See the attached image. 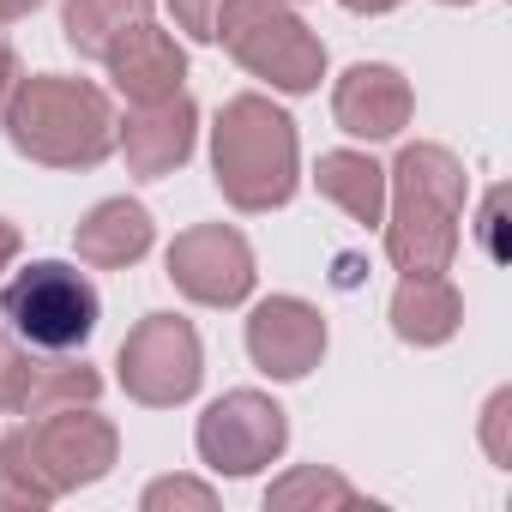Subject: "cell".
<instances>
[{"label": "cell", "mask_w": 512, "mask_h": 512, "mask_svg": "<svg viewBox=\"0 0 512 512\" xmlns=\"http://www.w3.org/2000/svg\"><path fill=\"white\" fill-rule=\"evenodd\" d=\"M458 320H464V302L440 272L404 278L398 296H392V326H398L404 344H446L458 332Z\"/></svg>", "instance_id": "obj_16"}, {"label": "cell", "mask_w": 512, "mask_h": 512, "mask_svg": "<svg viewBox=\"0 0 512 512\" xmlns=\"http://www.w3.org/2000/svg\"><path fill=\"white\" fill-rule=\"evenodd\" d=\"M199 374H205L199 368V332L187 320H175V314L139 320L127 332V344H121V386L139 404H157V410L181 404V398H193Z\"/></svg>", "instance_id": "obj_7"}, {"label": "cell", "mask_w": 512, "mask_h": 512, "mask_svg": "<svg viewBox=\"0 0 512 512\" xmlns=\"http://www.w3.org/2000/svg\"><path fill=\"white\" fill-rule=\"evenodd\" d=\"M0 314H7V326L19 332V344L67 356L97 332V290L73 266L43 260V266H25L7 290H0Z\"/></svg>", "instance_id": "obj_6"}, {"label": "cell", "mask_w": 512, "mask_h": 512, "mask_svg": "<svg viewBox=\"0 0 512 512\" xmlns=\"http://www.w3.org/2000/svg\"><path fill=\"white\" fill-rule=\"evenodd\" d=\"M284 440H290L284 410L266 392H229L199 416V458L217 476H253L284 452Z\"/></svg>", "instance_id": "obj_8"}, {"label": "cell", "mask_w": 512, "mask_h": 512, "mask_svg": "<svg viewBox=\"0 0 512 512\" xmlns=\"http://www.w3.org/2000/svg\"><path fill=\"white\" fill-rule=\"evenodd\" d=\"M506 410H512V398L506 392H494V404H488V422H482V440H488V458L506 470L512 464V446H506Z\"/></svg>", "instance_id": "obj_21"}, {"label": "cell", "mask_w": 512, "mask_h": 512, "mask_svg": "<svg viewBox=\"0 0 512 512\" xmlns=\"http://www.w3.org/2000/svg\"><path fill=\"white\" fill-rule=\"evenodd\" d=\"M217 7H223V0H169V13H175V25H181L187 37H211Z\"/></svg>", "instance_id": "obj_22"}, {"label": "cell", "mask_w": 512, "mask_h": 512, "mask_svg": "<svg viewBox=\"0 0 512 512\" xmlns=\"http://www.w3.org/2000/svg\"><path fill=\"white\" fill-rule=\"evenodd\" d=\"M19 55L7 49V43H0V115H7V103H13V91H19Z\"/></svg>", "instance_id": "obj_24"}, {"label": "cell", "mask_w": 512, "mask_h": 512, "mask_svg": "<svg viewBox=\"0 0 512 512\" xmlns=\"http://www.w3.org/2000/svg\"><path fill=\"white\" fill-rule=\"evenodd\" d=\"M193 127H199V115H193V103L175 91V97H163V103H139V109L127 115V127H115V139H121L133 175H169L175 163H187Z\"/></svg>", "instance_id": "obj_13"}, {"label": "cell", "mask_w": 512, "mask_h": 512, "mask_svg": "<svg viewBox=\"0 0 512 512\" xmlns=\"http://www.w3.org/2000/svg\"><path fill=\"white\" fill-rule=\"evenodd\" d=\"M115 103L85 79H19L7 103V133L31 163L49 169H91L115 151Z\"/></svg>", "instance_id": "obj_2"}, {"label": "cell", "mask_w": 512, "mask_h": 512, "mask_svg": "<svg viewBox=\"0 0 512 512\" xmlns=\"http://www.w3.org/2000/svg\"><path fill=\"white\" fill-rule=\"evenodd\" d=\"M266 506H362V494H356L344 476H332V470H320V464H302V470H290L284 482H272Z\"/></svg>", "instance_id": "obj_19"}, {"label": "cell", "mask_w": 512, "mask_h": 512, "mask_svg": "<svg viewBox=\"0 0 512 512\" xmlns=\"http://www.w3.org/2000/svg\"><path fill=\"white\" fill-rule=\"evenodd\" d=\"M97 374L85 362H55V350H7L0 344V410L13 416H49L67 404H91L97 398Z\"/></svg>", "instance_id": "obj_10"}, {"label": "cell", "mask_w": 512, "mask_h": 512, "mask_svg": "<svg viewBox=\"0 0 512 512\" xmlns=\"http://www.w3.org/2000/svg\"><path fill=\"white\" fill-rule=\"evenodd\" d=\"M37 7V0H0V25H13V19H25Z\"/></svg>", "instance_id": "obj_25"}, {"label": "cell", "mask_w": 512, "mask_h": 512, "mask_svg": "<svg viewBox=\"0 0 512 512\" xmlns=\"http://www.w3.org/2000/svg\"><path fill=\"white\" fill-rule=\"evenodd\" d=\"M332 115H338V127L356 133V139H392V133H404V121H410V85H404V73H392V67H350V73L338 79Z\"/></svg>", "instance_id": "obj_14"}, {"label": "cell", "mask_w": 512, "mask_h": 512, "mask_svg": "<svg viewBox=\"0 0 512 512\" xmlns=\"http://www.w3.org/2000/svg\"><path fill=\"white\" fill-rule=\"evenodd\" d=\"M247 356L272 380H302L326 356V320L296 296H272L247 320Z\"/></svg>", "instance_id": "obj_11"}, {"label": "cell", "mask_w": 512, "mask_h": 512, "mask_svg": "<svg viewBox=\"0 0 512 512\" xmlns=\"http://www.w3.org/2000/svg\"><path fill=\"white\" fill-rule=\"evenodd\" d=\"M211 37H223V49L253 73L272 79L278 91H314L326 73V49L320 37L284 7V0H223Z\"/></svg>", "instance_id": "obj_5"}, {"label": "cell", "mask_w": 512, "mask_h": 512, "mask_svg": "<svg viewBox=\"0 0 512 512\" xmlns=\"http://www.w3.org/2000/svg\"><path fill=\"white\" fill-rule=\"evenodd\" d=\"M320 193L338 199L356 223H380L386 217V169L362 151H326L320 157Z\"/></svg>", "instance_id": "obj_17"}, {"label": "cell", "mask_w": 512, "mask_h": 512, "mask_svg": "<svg viewBox=\"0 0 512 512\" xmlns=\"http://www.w3.org/2000/svg\"><path fill=\"white\" fill-rule=\"evenodd\" d=\"M446 7H476V0H446Z\"/></svg>", "instance_id": "obj_28"}, {"label": "cell", "mask_w": 512, "mask_h": 512, "mask_svg": "<svg viewBox=\"0 0 512 512\" xmlns=\"http://www.w3.org/2000/svg\"><path fill=\"white\" fill-rule=\"evenodd\" d=\"M145 19H151V0H67V13H61L67 43L91 61H103L109 43L133 25H145Z\"/></svg>", "instance_id": "obj_18"}, {"label": "cell", "mask_w": 512, "mask_h": 512, "mask_svg": "<svg viewBox=\"0 0 512 512\" xmlns=\"http://www.w3.org/2000/svg\"><path fill=\"white\" fill-rule=\"evenodd\" d=\"M115 464V428L85 404H67V410H49L37 422H25L19 434H7V446H0V470H7L13 482L31 488L37 506L109 476Z\"/></svg>", "instance_id": "obj_4"}, {"label": "cell", "mask_w": 512, "mask_h": 512, "mask_svg": "<svg viewBox=\"0 0 512 512\" xmlns=\"http://www.w3.org/2000/svg\"><path fill=\"white\" fill-rule=\"evenodd\" d=\"M500 211H506V187H494L488 193V205H482V241H488V260H506V247H500Z\"/></svg>", "instance_id": "obj_23"}, {"label": "cell", "mask_w": 512, "mask_h": 512, "mask_svg": "<svg viewBox=\"0 0 512 512\" xmlns=\"http://www.w3.org/2000/svg\"><path fill=\"white\" fill-rule=\"evenodd\" d=\"M169 278L181 296L205 302V308H235L253 290V253L235 229L223 223H199L187 235H175L169 247Z\"/></svg>", "instance_id": "obj_9"}, {"label": "cell", "mask_w": 512, "mask_h": 512, "mask_svg": "<svg viewBox=\"0 0 512 512\" xmlns=\"http://www.w3.org/2000/svg\"><path fill=\"white\" fill-rule=\"evenodd\" d=\"M398 199L386 223V253L404 278L446 272L458 253V217H464V163L446 145H410L392 169Z\"/></svg>", "instance_id": "obj_1"}, {"label": "cell", "mask_w": 512, "mask_h": 512, "mask_svg": "<svg viewBox=\"0 0 512 512\" xmlns=\"http://www.w3.org/2000/svg\"><path fill=\"white\" fill-rule=\"evenodd\" d=\"M13 253H19V229H13V223H0V266H7Z\"/></svg>", "instance_id": "obj_26"}, {"label": "cell", "mask_w": 512, "mask_h": 512, "mask_svg": "<svg viewBox=\"0 0 512 512\" xmlns=\"http://www.w3.org/2000/svg\"><path fill=\"white\" fill-rule=\"evenodd\" d=\"M211 169L235 211H272L296 193V127L272 97H235L211 133Z\"/></svg>", "instance_id": "obj_3"}, {"label": "cell", "mask_w": 512, "mask_h": 512, "mask_svg": "<svg viewBox=\"0 0 512 512\" xmlns=\"http://www.w3.org/2000/svg\"><path fill=\"white\" fill-rule=\"evenodd\" d=\"M103 61H109V79H115V91H121L127 103H163V97H175L181 79H187L181 43H175L169 31H157L151 19L133 25V31H121Z\"/></svg>", "instance_id": "obj_12"}, {"label": "cell", "mask_w": 512, "mask_h": 512, "mask_svg": "<svg viewBox=\"0 0 512 512\" xmlns=\"http://www.w3.org/2000/svg\"><path fill=\"white\" fill-rule=\"evenodd\" d=\"M73 247H79L85 266H133L139 253L151 247V211L133 205V199H103V205L79 223Z\"/></svg>", "instance_id": "obj_15"}, {"label": "cell", "mask_w": 512, "mask_h": 512, "mask_svg": "<svg viewBox=\"0 0 512 512\" xmlns=\"http://www.w3.org/2000/svg\"><path fill=\"white\" fill-rule=\"evenodd\" d=\"M344 7H350V13H392L398 0H344Z\"/></svg>", "instance_id": "obj_27"}, {"label": "cell", "mask_w": 512, "mask_h": 512, "mask_svg": "<svg viewBox=\"0 0 512 512\" xmlns=\"http://www.w3.org/2000/svg\"><path fill=\"white\" fill-rule=\"evenodd\" d=\"M163 506H199V512H211V488L205 482H187V476L151 482L145 488V512H163Z\"/></svg>", "instance_id": "obj_20"}]
</instances>
